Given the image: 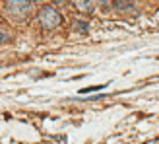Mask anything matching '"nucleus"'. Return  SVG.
Listing matches in <instances>:
<instances>
[{"label":"nucleus","mask_w":159,"mask_h":144,"mask_svg":"<svg viewBox=\"0 0 159 144\" xmlns=\"http://www.w3.org/2000/svg\"><path fill=\"white\" fill-rule=\"evenodd\" d=\"M37 20L45 29H54L60 23V14L54 10L52 6H43L37 14Z\"/></svg>","instance_id":"obj_1"},{"label":"nucleus","mask_w":159,"mask_h":144,"mask_svg":"<svg viewBox=\"0 0 159 144\" xmlns=\"http://www.w3.org/2000/svg\"><path fill=\"white\" fill-rule=\"evenodd\" d=\"M31 8H33V4L27 2V0H21V2H14V0H10V2H6V12L12 14L16 20H25V16L31 12Z\"/></svg>","instance_id":"obj_2"},{"label":"nucleus","mask_w":159,"mask_h":144,"mask_svg":"<svg viewBox=\"0 0 159 144\" xmlns=\"http://www.w3.org/2000/svg\"><path fill=\"white\" fill-rule=\"evenodd\" d=\"M87 29H89V26H87L85 20H80V18L74 20V23H72V33H82V35H85Z\"/></svg>","instance_id":"obj_3"},{"label":"nucleus","mask_w":159,"mask_h":144,"mask_svg":"<svg viewBox=\"0 0 159 144\" xmlns=\"http://www.w3.org/2000/svg\"><path fill=\"white\" fill-rule=\"evenodd\" d=\"M76 8L78 10H84V12H89V10H93V4L85 0V2H76Z\"/></svg>","instance_id":"obj_4"},{"label":"nucleus","mask_w":159,"mask_h":144,"mask_svg":"<svg viewBox=\"0 0 159 144\" xmlns=\"http://www.w3.org/2000/svg\"><path fill=\"white\" fill-rule=\"evenodd\" d=\"M6 39H8V33H6V31H2V29H0V43H4Z\"/></svg>","instance_id":"obj_5"}]
</instances>
